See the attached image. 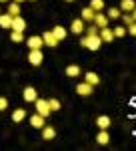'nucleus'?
Returning <instances> with one entry per match:
<instances>
[{"mask_svg":"<svg viewBox=\"0 0 136 151\" xmlns=\"http://www.w3.org/2000/svg\"><path fill=\"white\" fill-rule=\"evenodd\" d=\"M84 22H92V18H94V10H92L90 6L88 8H82V16H80Z\"/></svg>","mask_w":136,"mask_h":151,"instance_id":"nucleus-21","label":"nucleus"},{"mask_svg":"<svg viewBox=\"0 0 136 151\" xmlns=\"http://www.w3.org/2000/svg\"><path fill=\"white\" fill-rule=\"evenodd\" d=\"M10 28H12V30H20V32H24V28H26V20H24L20 14H18V16H12Z\"/></svg>","mask_w":136,"mask_h":151,"instance_id":"nucleus-7","label":"nucleus"},{"mask_svg":"<svg viewBox=\"0 0 136 151\" xmlns=\"http://www.w3.org/2000/svg\"><path fill=\"white\" fill-rule=\"evenodd\" d=\"M12 2H18V4H22V2H24V0H12Z\"/></svg>","mask_w":136,"mask_h":151,"instance_id":"nucleus-33","label":"nucleus"},{"mask_svg":"<svg viewBox=\"0 0 136 151\" xmlns=\"http://www.w3.org/2000/svg\"><path fill=\"white\" fill-rule=\"evenodd\" d=\"M8 14H10V16H18V14H20V4H18V2H10V4H8Z\"/></svg>","mask_w":136,"mask_h":151,"instance_id":"nucleus-23","label":"nucleus"},{"mask_svg":"<svg viewBox=\"0 0 136 151\" xmlns=\"http://www.w3.org/2000/svg\"><path fill=\"white\" fill-rule=\"evenodd\" d=\"M96 143H98V145H108V143H110V135H108L106 129H100V131H98V135H96Z\"/></svg>","mask_w":136,"mask_h":151,"instance_id":"nucleus-13","label":"nucleus"},{"mask_svg":"<svg viewBox=\"0 0 136 151\" xmlns=\"http://www.w3.org/2000/svg\"><path fill=\"white\" fill-rule=\"evenodd\" d=\"M92 22L96 24L98 28H104V26H108V16H106V14H102V12L98 10V12H94V18H92Z\"/></svg>","mask_w":136,"mask_h":151,"instance_id":"nucleus-6","label":"nucleus"},{"mask_svg":"<svg viewBox=\"0 0 136 151\" xmlns=\"http://www.w3.org/2000/svg\"><path fill=\"white\" fill-rule=\"evenodd\" d=\"M134 8H136V2H134V0H122V2H120V10L132 12Z\"/></svg>","mask_w":136,"mask_h":151,"instance_id":"nucleus-20","label":"nucleus"},{"mask_svg":"<svg viewBox=\"0 0 136 151\" xmlns=\"http://www.w3.org/2000/svg\"><path fill=\"white\" fill-rule=\"evenodd\" d=\"M4 2H8V0H0V4H4Z\"/></svg>","mask_w":136,"mask_h":151,"instance_id":"nucleus-34","label":"nucleus"},{"mask_svg":"<svg viewBox=\"0 0 136 151\" xmlns=\"http://www.w3.org/2000/svg\"><path fill=\"white\" fill-rule=\"evenodd\" d=\"M26 45H28V48L32 50V48H42V36H30V38H26Z\"/></svg>","mask_w":136,"mask_h":151,"instance_id":"nucleus-12","label":"nucleus"},{"mask_svg":"<svg viewBox=\"0 0 136 151\" xmlns=\"http://www.w3.org/2000/svg\"><path fill=\"white\" fill-rule=\"evenodd\" d=\"M10 40L12 42H24V32H20V30H12Z\"/></svg>","mask_w":136,"mask_h":151,"instance_id":"nucleus-24","label":"nucleus"},{"mask_svg":"<svg viewBox=\"0 0 136 151\" xmlns=\"http://www.w3.org/2000/svg\"><path fill=\"white\" fill-rule=\"evenodd\" d=\"M80 45L84 48H88V50H98L102 47V38L100 35H86L80 38Z\"/></svg>","mask_w":136,"mask_h":151,"instance_id":"nucleus-1","label":"nucleus"},{"mask_svg":"<svg viewBox=\"0 0 136 151\" xmlns=\"http://www.w3.org/2000/svg\"><path fill=\"white\" fill-rule=\"evenodd\" d=\"M84 28H86V22H84L82 18H74L72 24H70V30H72L74 35H82V32H84Z\"/></svg>","mask_w":136,"mask_h":151,"instance_id":"nucleus-5","label":"nucleus"},{"mask_svg":"<svg viewBox=\"0 0 136 151\" xmlns=\"http://www.w3.org/2000/svg\"><path fill=\"white\" fill-rule=\"evenodd\" d=\"M42 42H44L46 47H52V48H54L58 45V38L52 35V30H46L44 35H42Z\"/></svg>","mask_w":136,"mask_h":151,"instance_id":"nucleus-8","label":"nucleus"},{"mask_svg":"<svg viewBox=\"0 0 136 151\" xmlns=\"http://www.w3.org/2000/svg\"><path fill=\"white\" fill-rule=\"evenodd\" d=\"M64 73H66V77L74 79V77H78V75H80V67H78V65H68Z\"/></svg>","mask_w":136,"mask_h":151,"instance_id":"nucleus-17","label":"nucleus"},{"mask_svg":"<svg viewBox=\"0 0 136 151\" xmlns=\"http://www.w3.org/2000/svg\"><path fill=\"white\" fill-rule=\"evenodd\" d=\"M52 35L58 38V42H62V40L66 38V28H64V26H54V28H52Z\"/></svg>","mask_w":136,"mask_h":151,"instance_id":"nucleus-16","label":"nucleus"},{"mask_svg":"<svg viewBox=\"0 0 136 151\" xmlns=\"http://www.w3.org/2000/svg\"><path fill=\"white\" fill-rule=\"evenodd\" d=\"M112 32H114V36H116V38H122V36L126 35V28H124V26H116Z\"/></svg>","mask_w":136,"mask_h":151,"instance_id":"nucleus-28","label":"nucleus"},{"mask_svg":"<svg viewBox=\"0 0 136 151\" xmlns=\"http://www.w3.org/2000/svg\"><path fill=\"white\" fill-rule=\"evenodd\" d=\"M132 18H134V22H136V8L132 10Z\"/></svg>","mask_w":136,"mask_h":151,"instance_id":"nucleus-32","label":"nucleus"},{"mask_svg":"<svg viewBox=\"0 0 136 151\" xmlns=\"http://www.w3.org/2000/svg\"><path fill=\"white\" fill-rule=\"evenodd\" d=\"M120 8H110V10L106 12V16H108V20H116V18H120Z\"/></svg>","mask_w":136,"mask_h":151,"instance_id":"nucleus-25","label":"nucleus"},{"mask_svg":"<svg viewBox=\"0 0 136 151\" xmlns=\"http://www.w3.org/2000/svg\"><path fill=\"white\" fill-rule=\"evenodd\" d=\"M10 24H12V16L8 14V12H0V26L2 28H10Z\"/></svg>","mask_w":136,"mask_h":151,"instance_id":"nucleus-18","label":"nucleus"},{"mask_svg":"<svg viewBox=\"0 0 136 151\" xmlns=\"http://www.w3.org/2000/svg\"><path fill=\"white\" fill-rule=\"evenodd\" d=\"M90 8L94 12L102 10V8H104V0H90Z\"/></svg>","mask_w":136,"mask_h":151,"instance_id":"nucleus-26","label":"nucleus"},{"mask_svg":"<svg viewBox=\"0 0 136 151\" xmlns=\"http://www.w3.org/2000/svg\"><path fill=\"white\" fill-rule=\"evenodd\" d=\"M6 109H8V99L0 97V111H6Z\"/></svg>","mask_w":136,"mask_h":151,"instance_id":"nucleus-30","label":"nucleus"},{"mask_svg":"<svg viewBox=\"0 0 136 151\" xmlns=\"http://www.w3.org/2000/svg\"><path fill=\"white\" fill-rule=\"evenodd\" d=\"M84 81H86V83H90L92 87H96V85L100 83V77H98L96 73H86V75H84Z\"/></svg>","mask_w":136,"mask_h":151,"instance_id":"nucleus-19","label":"nucleus"},{"mask_svg":"<svg viewBox=\"0 0 136 151\" xmlns=\"http://www.w3.org/2000/svg\"><path fill=\"white\" fill-rule=\"evenodd\" d=\"M42 60H44L42 50H40V48H32V50H30V55H28V63H30L32 67H40V65H42Z\"/></svg>","mask_w":136,"mask_h":151,"instance_id":"nucleus-3","label":"nucleus"},{"mask_svg":"<svg viewBox=\"0 0 136 151\" xmlns=\"http://www.w3.org/2000/svg\"><path fill=\"white\" fill-rule=\"evenodd\" d=\"M126 32H130V36H136V22L128 24V28H126Z\"/></svg>","mask_w":136,"mask_h":151,"instance_id":"nucleus-31","label":"nucleus"},{"mask_svg":"<svg viewBox=\"0 0 136 151\" xmlns=\"http://www.w3.org/2000/svg\"><path fill=\"white\" fill-rule=\"evenodd\" d=\"M30 125H32L34 129H42L46 125V123H44V117L38 115V113H34V115L30 117Z\"/></svg>","mask_w":136,"mask_h":151,"instance_id":"nucleus-14","label":"nucleus"},{"mask_svg":"<svg viewBox=\"0 0 136 151\" xmlns=\"http://www.w3.org/2000/svg\"><path fill=\"white\" fill-rule=\"evenodd\" d=\"M66 2H74V0H66Z\"/></svg>","mask_w":136,"mask_h":151,"instance_id":"nucleus-35","label":"nucleus"},{"mask_svg":"<svg viewBox=\"0 0 136 151\" xmlns=\"http://www.w3.org/2000/svg\"><path fill=\"white\" fill-rule=\"evenodd\" d=\"M48 107H50V111H60V101L58 99H50L48 101Z\"/></svg>","mask_w":136,"mask_h":151,"instance_id":"nucleus-27","label":"nucleus"},{"mask_svg":"<svg viewBox=\"0 0 136 151\" xmlns=\"http://www.w3.org/2000/svg\"><path fill=\"white\" fill-rule=\"evenodd\" d=\"M22 97H24V101H26V103H34V101H36V97H38V91H36L34 87H26V89H24V93H22Z\"/></svg>","mask_w":136,"mask_h":151,"instance_id":"nucleus-9","label":"nucleus"},{"mask_svg":"<svg viewBox=\"0 0 136 151\" xmlns=\"http://www.w3.org/2000/svg\"><path fill=\"white\" fill-rule=\"evenodd\" d=\"M92 89H94V87H92L90 83H78V85H76V93L80 95V97H88V95H92Z\"/></svg>","mask_w":136,"mask_h":151,"instance_id":"nucleus-4","label":"nucleus"},{"mask_svg":"<svg viewBox=\"0 0 136 151\" xmlns=\"http://www.w3.org/2000/svg\"><path fill=\"white\" fill-rule=\"evenodd\" d=\"M34 107H36V113L42 115L44 119H46V117H50V107H48V101H46V99H38V97H36Z\"/></svg>","mask_w":136,"mask_h":151,"instance_id":"nucleus-2","label":"nucleus"},{"mask_svg":"<svg viewBox=\"0 0 136 151\" xmlns=\"http://www.w3.org/2000/svg\"><path fill=\"white\" fill-rule=\"evenodd\" d=\"M24 117H26V111H24V109H16V111L12 113V121H14V123H20Z\"/></svg>","mask_w":136,"mask_h":151,"instance_id":"nucleus-22","label":"nucleus"},{"mask_svg":"<svg viewBox=\"0 0 136 151\" xmlns=\"http://www.w3.org/2000/svg\"><path fill=\"white\" fill-rule=\"evenodd\" d=\"M0 12H2V10H0Z\"/></svg>","mask_w":136,"mask_h":151,"instance_id":"nucleus-36","label":"nucleus"},{"mask_svg":"<svg viewBox=\"0 0 136 151\" xmlns=\"http://www.w3.org/2000/svg\"><path fill=\"white\" fill-rule=\"evenodd\" d=\"M96 125H98V129H108L112 125V121H110L108 115H100V117H96Z\"/></svg>","mask_w":136,"mask_h":151,"instance_id":"nucleus-15","label":"nucleus"},{"mask_svg":"<svg viewBox=\"0 0 136 151\" xmlns=\"http://www.w3.org/2000/svg\"><path fill=\"white\" fill-rule=\"evenodd\" d=\"M40 131H42V139H44V141H50V139L56 137V129L52 127V125H44Z\"/></svg>","mask_w":136,"mask_h":151,"instance_id":"nucleus-11","label":"nucleus"},{"mask_svg":"<svg viewBox=\"0 0 136 151\" xmlns=\"http://www.w3.org/2000/svg\"><path fill=\"white\" fill-rule=\"evenodd\" d=\"M100 38H102V42H112L114 40V32H112V28L110 26H104V28H100Z\"/></svg>","mask_w":136,"mask_h":151,"instance_id":"nucleus-10","label":"nucleus"},{"mask_svg":"<svg viewBox=\"0 0 136 151\" xmlns=\"http://www.w3.org/2000/svg\"><path fill=\"white\" fill-rule=\"evenodd\" d=\"M84 30H86V35H98V26L94 22H92V26H86Z\"/></svg>","mask_w":136,"mask_h":151,"instance_id":"nucleus-29","label":"nucleus"}]
</instances>
